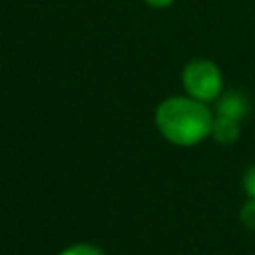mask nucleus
<instances>
[{"label":"nucleus","instance_id":"nucleus-1","mask_svg":"<svg viewBox=\"0 0 255 255\" xmlns=\"http://www.w3.org/2000/svg\"><path fill=\"white\" fill-rule=\"evenodd\" d=\"M215 114L207 104L189 96L165 98L155 108V128L173 145L193 147L205 137H211Z\"/></svg>","mask_w":255,"mask_h":255},{"label":"nucleus","instance_id":"nucleus-2","mask_svg":"<svg viewBox=\"0 0 255 255\" xmlns=\"http://www.w3.org/2000/svg\"><path fill=\"white\" fill-rule=\"evenodd\" d=\"M181 84L185 96L203 104L215 102L223 94V74L209 58H193L181 70Z\"/></svg>","mask_w":255,"mask_h":255},{"label":"nucleus","instance_id":"nucleus-3","mask_svg":"<svg viewBox=\"0 0 255 255\" xmlns=\"http://www.w3.org/2000/svg\"><path fill=\"white\" fill-rule=\"evenodd\" d=\"M249 98L241 90H223V94L215 100L213 114L235 122H243L249 116Z\"/></svg>","mask_w":255,"mask_h":255},{"label":"nucleus","instance_id":"nucleus-4","mask_svg":"<svg viewBox=\"0 0 255 255\" xmlns=\"http://www.w3.org/2000/svg\"><path fill=\"white\" fill-rule=\"evenodd\" d=\"M241 135V122L229 120V118H221L215 116L213 118V126H211V137L221 143V145H231L239 139Z\"/></svg>","mask_w":255,"mask_h":255},{"label":"nucleus","instance_id":"nucleus-5","mask_svg":"<svg viewBox=\"0 0 255 255\" xmlns=\"http://www.w3.org/2000/svg\"><path fill=\"white\" fill-rule=\"evenodd\" d=\"M239 223L247 231H253L255 233V199L247 197L241 203V207H239Z\"/></svg>","mask_w":255,"mask_h":255},{"label":"nucleus","instance_id":"nucleus-6","mask_svg":"<svg viewBox=\"0 0 255 255\" xmlns=\"http://www.w3.org/2000/svg\"><path fill=\"white\" fill-rule=\"evenodd\" d=\"M58 255H106L98 245L94 243H72L66 249H62Z\"/></svg>","mask_w":255,"mask_h":255},{"label":"nucleus","instance_id":"nucleus-7","mask_svg":"<svg viewBox=\"0 0 255 255\" xmlns=\"http://www.w3.org/2000/svg\"><path fill=\"white\" fill-rule=\"evenodd\" d=\"M241 189H243L245 197L255 199V161L243 171V177H241Z\"/></svg>","mask_w":255,"mask_h":255},{"label":"nucleus","instance_id":"nucleus-8","mask_svg":"<svg viewBox=\"0 0 255 255\" xmlns=\"http://www.w3.org/2000/svg\"><path fill=\"white\" fill-rule=\"evenodd\" d=\"M147 6H151V8H167V6H171L175 0H143Z\"/></svg>","mask_w":255,"mask_h":255}]
</instances>
